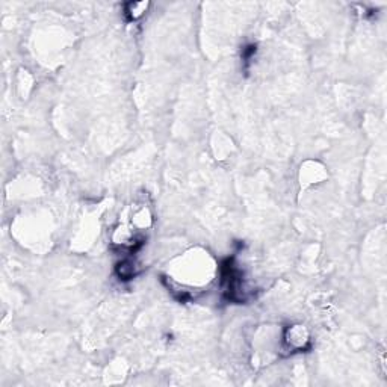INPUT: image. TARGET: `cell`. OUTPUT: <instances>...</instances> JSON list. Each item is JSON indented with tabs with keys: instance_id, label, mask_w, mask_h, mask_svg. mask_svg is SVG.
I'll use <instances>...</instances> for the list:
<instances>
[{
	"instance_id": "1",
	"label": "cell",
	"mask_w": 387,
	"mask_h": 387,
	"mask_svg": "<svg viewBox=\"0 0 387 387\" xmlns=\"http://www.w3.org/2000/svg\"><path fill=\"white\" fill-rule=\"evenodd\" d=\"M117 274H118V277L121 280H130V279L135 277L136 272H135V266H133L132 262L123 260V262H120L118 266H117Z\"/></svg>"
}]
</instances>
